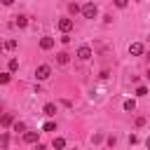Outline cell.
Listing matches in <instances>:
<instances>
[{
  "label": "cell",
  "mask_w": 150,
  "mask_h": 150,
  "mask_svg": "<svg viewBox=\"0 0 150 150\" xmlns=\"http://www.w3.org/2000/svg\"><path fill=\"white\" fill-rule=\"evenodd\" d=\"M35 150H47V148H45L42 143H35Z\"/></svg>",
  "instance_id": "cell-27"
},
{
  "label": "cell",
  "mask_w": 150,
  "mask_h": 150,
  "mask_svg": "<svg viewBox=\"0 0 150 150\" xmlns=\"http://www.w3.org/2000/svg\"><path fill=\"white\" fill-rule=\"evenodd\" d=\"M91 141H94V143H101V141H103V136H101V134H94V138H91Z\"/></svg>",
  "instance_id": "cell-26"
},
{
  "label": "cell",
  "mask_w": 150,
  "mask_h": 150,
  "mask_svg": "<svg viewBox=\"0 0 150 150\" xmlns=\"http://www.w3.org/2000/svg\"><path fill=\"white\" fill-rule=\"evenodd\" d=\"M75 56H77L80 61H87V59L91 56V47H87V45H82V47L77 49V54H75Z\"/></svg>",
  "instance_id": "cell-4"
},
{
  "label": "cell",
  "mask_w": 150,
  "mask_h": 150,
  "mask_svg": "<svg viewBox=\"0 0 150 150\" xmlns=\"http://www.w3.org/2000/svg\"><path fill=\"white\" fill-rule=\"evenodd\" d=\"M68 61H70V54H68V52H59V54H56V63H59V66H66Z\"/></svg>",
  "instance_id": "cell-8"
},
{
  "label": "cell",
  "mask_w": 150,
  "mask_h": 150,
  "mask_svg": "<svg viewBox=\"0 0 150 150\" xmlns=\"http://www.w3.org/2000/svg\"><path fill=\"white\" fill-rule=\"evenodd\" d=\"M145 145H148V150H150V136H148V141H145Z\"/></svg>",
  "instance_id": "cell-29"
},
{
  "label": "cell",
  "mask_w": 150,
  "mask_h": 150,
  "mask_svg": "<svg viewBox=\"0 0 150 150\" xmlns=\"http://www.w3.org/2000/svg\"><path fill=\"white\" fill-rule=\"evenodd\" d=\"M7 143H9V134L5 131V134H2V148H7Z\"/></svg>",
  "instance_id": "cell-22"
},
{
  "label": "cell",
  "mask_w": 150,
  "mask_h": 150,
  "mask_svg": "<svg viewBox=\"0 0 150 150\" xmlns=\"http://www.w3.org/2000/svg\"><path fill=\"white\" fill-rule=\"evenodd\" d=\"M16 26H19V28H26V26H28V16H26V14H19V16H16Z\"/></svg>",
  "instance_id": "cell-12"
},
{
  "label": "cell",
  "mask_w": 150,
  "mask_h": 150,
  "mask_svg": "<svg viewBox=\"0 0 150 150\" xmlns=\"http://www.w3.org/2000/svg\"><path fill=\"white\" fill-rule=\"evenodd\" d=\"M82 16H84V19H96V16H98V7H96L94 2H87V5L82 7Z\"/></svg>",
  "instance_id": "cell-1"
},
{
  "label": "cell",
  "mask_w": 150,
  "mask_h": 150,
  "mask_svg": "<svg viewBox=\"0 0 150 150\" xmlns=\"http://www.w3.org/2000/svg\"><path fill=\"white\" fill-rule=\"evenodd\" d=\"M54 47V38H49V35H45V38H40V49H52Z\"/></svg>",
  "instance_id": "cell-5"
},
{
  "label": "cell",
  "mask_w": 150,
  "mask_h": 150,
  "mask_svg": "<svg viewBox=\"0 0 150 150\" xmlns=\"http://www.w3.org/2000/svg\"><path fill=\"white\" fill-rule=\"evenodd\" d=\"M5 49H16V40H7L5 42Z\"/></svg>",
  "instance_id": "cell-19"
},
{
  "label": "cell",
  "mask_w": 150,
  "mask_h": 150,
  "mask_svg": "<svg viewBox=\"0 0 150 150\" xmlns=\"http://www.w3.org/2000/svg\"><path fill=\"white\" fill-rule=\"evenodd\" d=\"M68 12H70V14H77V12H82V7H80L77 2H70V5H68Z\"/></svg>",
  "instance_id": "cell-13"
},
{
  "label": "cell",
  "mask_w": 150,
  "mask_h": 150,
  "mask_svg": "<svg viewBox=\"0 0 150 150\" xmlns=\"http://www.w3.org/2000/svg\"><path fill=\"white\" fill-rule=\"evenodd\" d=\"M42 112H45L47 117H54V115H56V105H54V103H45V108H42Z\"/></svg>",
  "instance_id": "cell-10"
},
{
  "label": "cell",
  "mask_w": 150,
  "mask_h": 150,
  "mask_svg": "<svg viewBox=\"0 0 150 150\" xmlns=\"http://www.w3.org/2000/svg\"><path fill=\"white\" fill-rule=\"evenodd\" d=\"M52 148H54V150H63V148H66V138H61V136L54 138V141H52Z\"/></svg>",
  "instance_id": "cell-11"
},
{
  "label": "cell",
  "mask_w": 150,
  "mask_h": 150,
  "mask_svg": "<svg viewBox=\"0 0 150 150\" xmlns=\"http://www.w3.org/2000/svg\"><path fill=\"white\" fill-rule=\"evenodd\" d=\"M145 77H148V80H150V70H148V75H145Z\"/></svg>",
  "instance_id": "cell-30"
},
{
  "label": "cell",
  "mask_w": 150,
  "mask_h": 150,
  "mask_svg": "<svg viewBox=\"0 0 150 150\" xmlns=\"http://www.w3.org/2000/svg\"><path fill=\"white\" fill-rule=\"evenodd\" d=\"M115 2V7H120V9H124L127 5H129V0H112Z\"/></svg>",
  "instance_id": "cell-18"
},
{
  "label": "cell",
  "mask_w": 150,
  "mask_h": 150,
  "mask_svg": "<svg viewBox=\"0 0 150 150\" xmlns=\"http://www.w3.org/2000/svg\"><path fill=\"white\" fill-rule=\"evenodd\" d=\"M61 42H63V45H68V42H70V35H68V33H63V38H61Z\"/></svg>",
  "instance_id": "cell-24"
},
{
  "label": "cell",
  "mask_w": 150,
  "mask_h": 150,
  "mask_svg": "<svg viewBox=\"0 0 150 150\" xmlns=\"http://www.w3.org/2000/svg\"><path fill=\"white\" fill-rule=\"evenodd\" d=\"M52 75V66H47V63H40L38 68H35V77L38 80H47Z\"/></svg>",
  "instance_id": "cell-2"
},
{
  "label": "cell",
  "mask_w": 150,
  "mask_h": 150,
  "mask_svg": "<svg viewBox=\"0 0 150 150\" xmlns=\"http://www.w3.org/2000/svg\"><path fill=\"white\" fill-rule=\"evenodd\" d=\"M122 108H124L127 112H134V110H136V101H134V98H124V103H122Z\"/></svg>",
  "instance_id": "cell-9"
},
{
  "label": "cell",
  "mask_w": 150,
  "mask_h": 150,
  "mask_svg": "<svg viewBox=\"0 0 150 150\" xmlns=\"http://www.w3.org/2000/svg\"><path fill=\"white\" fill-rule=\"evenodd\" d=\"M12 124V115L7 112V115H2V127H9Z\"/></svg>",
  "instance_id": "cell-17"
},
{
  "label": "cell",
  "mask_w": 150,
  "mask_h": 150,
  "mask_svg": "<svg viewBox=\"0 0 150 150\" xmlns=\"http://www.w3.org/2000/svg\"><path fill=\"white\" fill-rule=\"evenodd\" d=\"M145 94H148V87H143V84L136 87V96H145Z\"/></svg>",
  "instance_id": "cell-16"
},
{
  "label": "cell",
  "mask_w": 150,
  "mask_h": 150,
  "mask_svg": "<svg viewBox=\"0 0 150 150\" xmlns=\"http://www.w3.org/2000/svg\"><path fill=\"white\" fill-rule=\"evenodd\" d=\"M14 131H26V124L23 122H14Z\"/></svg>",
  "instance_id": "cell-20"
},
{
  "label": "cell",
  "mask_w": 150,
  "mask_h": 150,
  "mask_svg": "<svg viewBox=\"0 0 150 150\" xmlns=\"http://www.w3.org/2000/svg\"><path fill=\"white\" fill-rule=\"evenodd\" d=\"M129 143H131V145H136V143H138V136H136V134H131V136H129Z\"/></svg>",
  "instance_id": "cell-23"
},
{
  "label": "cell",
  "mask_w": 150,
  "mask_h": 150,
  "mask_svg": "<svg viewBox=\"0 0 150 150\" xmlns=\"http://www.w3.org/2000/svg\"><path fill=\"white\" fill-rule=\"evenodd\" d=\"M42 131H56V124L54 122H45L42 124Z\"/></svg>",
  "instance_id": "cell-15"
},
{
  "label": "cell",
  "mask_w": 150,
  "mask_h": 150,
  "mask_svg": "<svg viewBox=\"0 0 150 150\" xmlns=\"http://www.w3.org/2000/svg\"><path fill=\"white\" fill-rule=\"evenodd\" d=\"M38 136H40V131H23V141L26 143H38Z\"/></svg>",
  "instance_id": "cell-7"
},
{
  "label": "cell",
  "mask_w": 150,
  "mask_h": 150,
  "mask_svg": "<svg viewBox=\"0 0 150 150\" xmlns=\"http://www.w3.org/2000/svg\"><path fill=\"white\" fill-rule=\"evenodd\" d=\"M2 5H5V7H9V5H14V0H2Z\"/></svg>",
  "instance_id": "cell-28"
},
{
  "label": "cell",
  "mask_w": 150,
  "mask_h": 150,
  "mask_svg": "<svg viewBox=\"0 0 150 150\" xmlns=\"http://www.w3.org/2000/svg\"><path fill=\"white\" fill-rule=\"evenodd\" d=\"M0 82L7 84V82H9V73H2V75H0Z\"/></svg>",
  "instance_id": "cell-21"
},
{
  "label": "cell",
  "mask_w": 150,
  "mask_h": 150,
  "mask_svg": "<svg viewBox=\"0 0 150 150\" xmlns=\"http://www.w3.org/2000/svg\"><path fill=\"white\" fill-rule=\"evenodd\" d=\"M7 68H9L12 73H14V70L19 68V59H9V61H7Z\"/></svg>",
  "instance_id": "cell-14"
},
{
  "label": "cell",
  "mask_w": 150,
  "mask_h": 150,
  "mask_svg": "<svg viewBox=\"0 0 150 150\" xmlns=\"http://www.w3.org/2000/svg\"><path fill=\"white\" fill-rule=\"evenodd\" d=\"M73 26H75L73 19H59V30H61V33H70Z\"/></svg>",
  "instance_id": "cell-3"
},
{
  "label": "cell",
  "mask_w": 150,
  "mask_h": 150,
  "mask_svg": "<svg viewBox=\"0 0 150 150\" xmlns=\"http://www.w3.org/2000/svg\"><path fill=\"white\" fill-rule=\"evenodd\" d=\"M145 124V117H136V127H143Z\"/></svg>",
  "instance_id": "cell-25"
},
{
  "label": "cell",
  "mask_w": 150,
  "mask_h": 150,
  "mask_svg": "<svg viewBox=\"0 0 150 150\" xmlns=\"http://www.w3.org/2000/svg\"><path fill=\"white\" fill-rule=\"evenodd\" d=\"M129 54L141 56V54H143V45H141V42H131V45H129Z\"/></svg>",
  "instance_id": "cell-6"
}]
</instances>
